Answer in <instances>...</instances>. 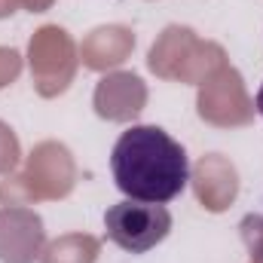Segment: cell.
Masks as SVG:
<instances>
[{
    "label": "cell",
    "mask_w": 263,
    "mask_h": 263,
    "mask_svg": "<svg viewBox=\"0 0 263 263\" xmlns=\"http://www.w3.org/2000/svg\"><path fill=\"white\" fill-rule=\"evenodd\" d=\"M110 168L126 199L159 205L178 199L190 181L187 150L159 126H132L123 132L114 144Z\"/></svg>",
    "instance_id": "obj_1"
},
{
    "label": "cell",
    "mask_w": 263,
    "mask_h": 263,
    "mask_svg": "<svg viewBox=\"0 0 263 263\" xmlns=\"http://www.w3.org/2000/svg\"><path fill=\"white\" fill-rule=\"evenodd\" d=\"M104 230L117 248H123L129 254H147L172 233V214L159 202L123 199L107 208Z\"/></svg>",
    "instance_id": "obj_2"
},
{
    "label": "cell",
    "mask_w": 263,
    "mask_h": 263,
    "mask_svg": "<svg viewBox=\"0 0 263 263\" xmlns=\"http://www.w3.org/2000/svg\"><path fill=\"white\" fill-rule=\"evenodd\" d=\"M257 110H260V117H263V86H260V92H257Z\"/></svg>",
    "instance_id": "obj_3"
}]
</instances>
